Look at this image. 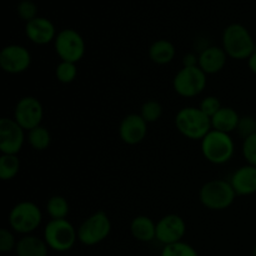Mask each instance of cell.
I'll return each instance as SVG.
<instances>
[{
    "label": "cell",
    "mask_w": 256,
    "mask_h": 256,
    "mask_svg": "<svg viewBox=\"0 0 256 256\" xmlns=\"http://www.w3.org/2000/svg\"><path fill=\"white\" fill-rule=\"evenodd\" d=\"M175 128L182 136L190 140H202L212 130V119L199 106L180 109L175 115Z\"/></svg>",
    "instance_id": "obj_1"
},
{
    "label": "cell",
    "mask_w": 256,
    "mask_h": 256,
    "mask_svg": "<svg viewBox=\"0 0 256 256\" xmlns=\"http://www.w3.org/2000/svg\"><path fill=\"white\" fill-rule=\"evenodd\" d=\"M32 65V54L22 45L10 44L0 52V68L12 75L25 72Z\"/></svg>",
    "instance_id": "obj_12"
},
{
    "label": "cell",
    "mask_w": 256,
    "mask_h": 256,
    "mask_svg": "<svg viewBox=\"0 0 256 256\" xmlns=\"http://www.w3.org/2000/svg\"><path fill=\"white\" fill-rule=\"evenodd\" d=\"M20 159L18 155L2 154L0 158V178L4 182L12 180L20 172Z\"/></svg>",
    "instance_id": "obj_24"
},
{
    "label": "cell",
    "mask_w": 256,
    "mask_h": 256,
    "mask_svg": "<svg viewBox=\"0 0 256 256\" xmlns=\"http://www.w3.org/2000/svg\"><path fill=\"white\" fill-rule=\"evenodd\" d=\"M78 76V66L75 62H62L60 60L59 64L55 68V78L62 84H70L74 82Z\"/></svg>",
    "instance_id": "obj_25"
},
{
    "label": "cell",
    "mask_w": 256,
    "mask_h": 256,
    "mask_svg": "<svg viewBox=\"0 0 256 256\" xmlns=\"http://www.w3.org/2000/svg\"><path fill=\"white\" fill-rule=\"evenodd\" d=\"M248 66H249L250 72L256 75V50L250 55L249 59H248Z\"/></svg>",
    "instance_id": "obj_34"
},
{
    "label": "cell",
    "mask_w": 256,
    "mask_h": 256,
    "mask_svg": "<svg viewBox=\"0 0 256 256\" xmlns=\"http://www.w3.org/2000/svg\"><path fill=\"white\" fill-rule=\"evenodd\" d=\"M148 134V122L140 114H128L120 122L119 136L125 144L138 145L145 139Z\"/></svg>",
    "instance_id": "obj_14"
},
{
    "label": "cell",
    "mask_w": 256,
    "mask_h": 256,
    "mask_svg": "<svg viewBox=\"0 0 256 256\" xmlns=\"http://www.w3.org/2000/svg\"><path fill=\"white\" fill-rule=\"evenodd\" d=\"M208 75L200 69L182 66L175 74L172 80V88L175 92L182 98H195L202 94L208 84Z\"/></svg>",
    "instance_id": "obj_8"
},
{
    "label": "cell",
    "mask_w": 256,
    "mask_h": 256,
    "mask_svg": "<svg viewBox=\"0 0 256 256\" xmlns=\"http://www.w3.org/2000/svg\"><path fill=\"white\" fill-rule=\"evenodd\" d=\"M16 244L18 240L15 239L14 234H12V230L2 228L0 230V252H4V254L10 252H15Z\"/></svg>",
    "instance_id": "obj_31"
},
{
    "label": "cell",
    "mask_w": 256,
    "mask_h": 256,
    "mask_svg": "<svg viewBox=\"0 0 256 256\" xmlns=\"http://www.w3.org/2000/svg\"><path fill=\"white\" fill-rule=\"evenodd\" d=\"M199 108L205 115H208V116L212 119V118L214 116V115L216 114L220 109H222V102H220L219 98L214 96V95H210V96L204 98V99L200 102Z\"/></svg>",
    "instance_id": "obj_30"
},
{
    "label": "cell",
    "mask_w": 256,
    "mask_h": 256,
    "mask_svg": "<svg viewBox=\"0 0 256 256\" xmlns=\"http://www.w3.org/2000/svg\"><path fill=\"white\" fill-rule=\"evenodd\" d=\"M36 14V5L32 2H30V0H22V2H20L19 5H18V15L26 22H32V19L38 18Z\"/></svg>",
    "instance_id": "obj_32"
},
{
    "label": "cell",
    "mask_w": 256,
    "mask_h": 256,
    "mask_svg": "<svg viewBox=\"0 0 256 256\" xmlns=\"http://www.w3.org/2000/svg\"><path fill=\"white\" fill-rule=\"evenodd\" d=\"M236 134L242 140L256 134V118L254 115H242L240 116L239 124L236 128Z\"/></svg>",
    "instance_id": "obj_28"
},
{
    "label": "cell",
    "mask_w": 256,
    "mask_h": 256,
    "mask_svg": "<svg viewBox=\"0 0 256 256\" xmlns=\"http://www.w3.org/2000/svg\"><path fill=\"white\" fill-rule=\"evenodd\" d=\"M242 152L246 164L256 166V134L242 140Z\"/></svg>",
    "instance_id": "obj_29"
},
{
    "label": "cell",
    "mask_w": 256,
    "mask_h": 256,
    "mask_svg": "<svg viewBox=\"0 0 256 256\" xmlns=\"http://www.w3.org/2000/svg\"><path fill=\"white\" fill-rule=\"evenodd\" d=\"M42 239L52 252H66L78 242V229L68 219L50 220L44 228Z\"/></svg>",
    "instance_id": "obj_6"
},
{
    "label": "cell",
    "mask_w": 256,
    "mask_h": 256,
    "mask_svg": "<svg viewBox=\"0 0 256 256\" xmlns=\"http://www.w3.org/2000/svg\"><path fill=\"white\" fill-rule=\"evenodd\" d=\"M46 214L50 216V220L66 219L70 212V205L68 200L62 195H54L48 199L45 205Z\"/></svg>",
    "instance_id": "obj_22"
},
{
    "label": "cell",
    "mask_w": 256,
    "mask_h": 256,
    "mask_svg": "<svg viewBox=\"0 0 256 256\" xmlns=\"http://www.w3.org/2000/svg\"><path fill=\"white\" fill-rule=\"evenodd\" d=\"M54 49L62 62H79L85 55L84 38L74 29H64L54 40Z\"/></svg>",
    "instance_id": "obj_9"
},
{
    "label": "cell",
    "mask_w": 256,
    "mask_h": 256,
    "mask_svg": "<svg viewBox=\"0 0 256 256\" xmlns=\"http://www.w3.org/2000/svg\"><path fill=\"white\" fill-rule=\"evenodd\" d=\"M139 114L148 124L156 122L162 115V105L158 100H148L142 105Z\"/></svg>",
    "instance_id": "obj_26"
},
{
    "label": "cell",
    "mask_w": 256,
    "mask_h": 256,
    "mask_svg": "<svg viewBox=\"0 0 256 256\" xmlns=\"http://www.w3.org/2000/svg\"><path fill=\"white\" fill-rule=\"evenodd\" d=\"M182 66L184 68H195L199 66V54L195 52H186L182 56Z\"/></svg>",
    "instance_id": "obj_33"
},
{
    "label": "cell",
    "mask_w": 256,
    "mask_h": 256,
    "mask_svg": "<svg viewBox=\"0 0 256 256\" xmlns=\"http://www.w3.org/2000/svg\"><path fill=\"white\" fill-rule=\"evenodd\" d=\"M186 232V224L178 214H168L156 222V239L164 246L182 242Z\"/></svg>",
    "instance_id": "obj_13"
},
{
    "label": "cell",
    "mask_w": 256,
    "mask_h": 256,
    "mask_svg": "<svg viewBox=\"0 0 256 256\" xmlns=\"http://www.w3.org/2000/svg\"><path fill=\"white\" fill-rule=\"evenodd\" d=\"M112 232V222L102 210L95 212L78 228V242L85 246H95L104 242Z\"/></svg>",
    "instance_id": "obj_7"
},
{
    "label": "cell",
    "mask_w": 256,
    "mask_h": 256,
    "mask_svg": "<svg viewBox=\"0 0 256 256\" xmlns=\"http://www.w3.org/2000/svg\"><path fill=\"white\" fill-rule=\"evenodd\" d=\"M222 49L234 60H248L256 50L255 40L242 24H232L222 32Z\"/></svg>",
    "instance_id": "obj_2"
},
{
    "label": "cell",
    "mask_w": 256,
    "mask_h": 256,
    "mask_svg": "<svg viewBox=\"0 0 256 256\" xmlns=\"http://www.w3.org/2000/svg\"><path fill=\"white\" fill-rule=\"evenodd\" d=\"M229 180L214 179L205 182L199 192V200L206 209L219 212L232 206L236 198Z\"/></svg>",
    "instance_id": "obj_3"
},
{
    "label": "cell",
    "mask_w": 256,
    "mask_h": 256,
    "mask_svg": "<svg viewBox=\"0 0 256 256\" xmlns=\"http://www.w3.org/2000/svg\"><path fill=\"white\" fill-rule=\"evenodd\" d=\"M25 35L32 42L36 45H46L54 42L56 38L55 26L46 18H35L25 25Z\"/></svg>",
    "instance_id": "obj_15"
},
{
    "label": "cell",
    "mask_w": 256,
    "mask_h": 256,
    "mask_svg": "<svg viewBox=\"0 0 256 256\" xmlns=\"http://www.w3.org/2000/svg\"><path fill=\"white\" fill-rule=\"evenodd\" d=\"M26 142L25 130L10 118L0 119V152L2 154L18 155Z\"/></svg>",
    "instance_id": "obj_11"
},
{
    "label": "cell",
    "mask_w": 256,
    "mask_h": 256,
    "mask_svg": "<svg viewBox=\"0 0 256 256\" xmlns=\"http://www.w3.org/2000/svg\"><path fill=\"white\" fill-rule=\"evenodd\" d=\"M239 120L240 115L236 110L230 106H222L212 118V130H216V132L232 134V132H236Z\"/></svg>",
    "instance_id": "obj_20"
},
{
    "label": "cell",
    "mask_w": 256,
    "mask_h": 256,
    "mask_svg": "<svg viewBox=\"0 0 256 256\" xmlns=\"http://www.w3.org/2000/svg\"><path fill=\"white\" fill-rule=\"evenodd\" d=\"M42 222V212L35 202L24 200L10 209L8 222L10 230L20 235H30L40 226Z\"/></svg>",
    "instance_id": "obj_4"
},
{
    "label": "cell",
    "mask_w": 256,
    "mask_h": 256,
    "mask_svg": "<svg viewBox=\"0 0 256 256\" xmlns=\"http://www.w3.org/2000/svg\"><path fill=\"white\" fill-rule=\"evenodd\" d=\"M26 142L36 152H44L52 144V134L46 128L40 125L30 132H26Z\"/></svg>",
    "instance_id": "obj_23"
},
{
    "label": "cell",
    "mask_w": 256,
    "mask_h": 256,
    "mask_svg": "<svg viewBox=\"0 0 256 256\" xmlns=\"http://www.w3.org/2000/svg\"><path fill=\"white\" fill-rule=\"evenodd\" d=\"M228 58L222 46L210 45L199 52V68L206 75L218 74L226 65Z\"/></svg>",
    "instance_id": "obj_17"
},
{
    "label": "cell",
    "mask_w": 256,
    "mask_h": 256,
    "mask_svg": "<svg viewBox=\"0 0 256 256\" xmlns=\"http://www.w3.org/2000/svg\"><path fill=\"white\" fill-rule=\"evenodd\" d=\"M49 246L44 239H40L35 235H24L18 240L16 248H15V255L16 256H48L49 254Z\"/></svg>",
    "instance_id": "obj_18"
},
{
    "label": "cell",
    "mask_w": 256,
    "mask_h": 256,
    "mask_svg": "<svg viewBox=\"0 0 256 256\" xmlns=\"http://www.w3.org/2000/svg\"><path fill=\"white\" fill-rule=\"evenodd\" d=\"M160 256H199L194 246L184 242L166 245L162 248Z\"/></svg>",
    "instance_id": "obj_27"
},
{
    "label": "cell",
    "mask_w": 256,
    "mask_h": 256,
    "mask_svg": "<svg viewBox=\"0 0 256 256\" xmlns=\"http://www.w3.org/2000/svg\"><path fill=\"white\" fill-rule=\"evenodd\" d=\"M132 238L140 242H150L156 239V222L146 215H138L130 222Z\"/></svg>",
    "instance_id": "obj_19"
},
{
    "label": "cell",
    "mask_w": 256,
    "mask_h": 256,
    "mask_svg": "<svg viewBox=\"0 0 256 256\" xmlns=\"http://www.w3.org/2000/svg\"><path fill=\"white\" fill-rule=\"evenodd\" d=\"M149 59L158 65H166L174 60L176 49L174 44L166 39H160L152 42L149 48Z\"/></svg>",
    "instance_id": "obj_21"
},
{
    "label": "cell",
    "mask_w": 256,
    "mask_h": 256,
    "mask_svg": "<svg viewBox=\"0 0 256 256\" xmlns=\"http://www.w3.org/2000/svg\"><path fill=\"white\" fill-rule=\"evenodd\" d=\"M12 119L25 130L35 129L42 125L44 119V108L42 102L35 96H22L18 100L14 109V118Z\"/></svg>",
    "instance_id": "obj_10"
},
{
    "label": "cell",
    "mask_w": 256,
    "mask_h": 256,
    "mask_svg": "<svg viewBox=\"0 0 256 256\" xmlns=\"http://www.w3.org/2000/svg\"><path fill=\"white\" fill-rule=\"evenodd\" d=\"M202 152L212 164L224 165L234 156L235 142L230 134L212 130L202 140Z\"/></svg>",
    "instance_id": "obj_5"
},
{
    "label": "cell",
    "mask_w": 256,
    "mask_h": 256,
    "mask_svg": "<svg viewBox=\"0 0 256 256\" xmlns=\"http://www.w3.org/2000/svg\"><path fill=\"white\" fill-rule=\"evenodd\" d=\"M252 256H256V244H255L254 249H252Z\"/></svg>",
    "instance_id": "obj_35"
},
{
    "label": "cell",
    "mask_w": 256,
    "mask_h": 256,
    "mask_svg": "<svg viewBox=\"0 0 256 256\" xmlns=\"http://www.w3.org/2000/svg\"><path fill=\"white\" fill-rule=\"evenodd\" d=\"M230 184L238 196H249L256 194V166L242 165L232 172Z\"/></svg>",
    "instance_id": "obj_16"
}]
</instances>
